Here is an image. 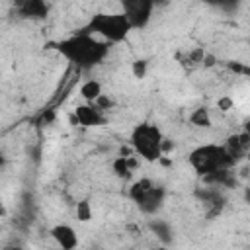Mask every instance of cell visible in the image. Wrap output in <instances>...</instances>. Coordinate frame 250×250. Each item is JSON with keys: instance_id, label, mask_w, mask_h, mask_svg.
Here are the masks:
<instances>
[{"instance_id": "obj_1", "label": "cell", "mask_w": 250, "mask_h": 250, "mask_svg": "<svg viewBox=\"0 0 250 250\" xmlns=\"http://www.w3.org/2000/svg\"><path fill=\"white\" fill-rule=\"evenodd\" d=\"M57 49L66 61H70L78 68H92L105 59L109 45L105 41L96 39L92 33L82 31L59 41Z\"/></svg>"}, {"instance_id": "obj_2", "label": "cell", "mask_w": 250, "mask_h": 250, "mask_svg": "<svg viewBox=\"0 0 250 250\" xmlns=\"http://www.w3.org/2000/svg\"><path fill=\"white\" fill-rule=\"evenodd\" d=\"M189 166L199 176H211L215 172L227 170L232 164V158L227 154L225 146L219 145H201L193 148L188 156Z\"/></svg>"}, {"instance_id": "obj_3", "label": "cell", "mask_w": 250, "mask_h": 250, "mask_svg": "<svg viewBox=\"0 0 250 250\" xmlns=\"http://www.w3.org/2000/svg\"><path fill=\"white\" fill-rule=\"evenodd\" d=\"M162 139H164V135L156 125L141 123L131 133V148H133L135 156H139L146 162H158V158L162 156V152H160Z\"/></svg>"}, {"instance_id": "obj_4", "label": "cell", "mask_w": 250, "mask_h": 250, "mask_svg": "<svg viewBox=\"0 0 250 250\" xmlns=\"http://www.w3.org/2000/svg\"><path fill=\"white\" fill-rule=\"evenodd\" d=\"M90 31L102 35L105 39V43L109 45V43L123 41L129 35L131 25H129L127 18L123 16V12H119V14H98L90 21Z\"/></svg>"}, {"instance_id": "obj_5", "label": "cell", "mask_w": 250, "mask_h": 250, "mask_svg": "<svg viewBox=\"0 0 250 250\" xmlns=\"http://www.w3.org/2000/svg\"><path fill=\"white\" fill-rule=\"evenodd\" d=\"M152 8H154V4L152 2H146V0H131V2H125L123 4V16L127 18L131 29L145 27L148 23V20H150Z\"/></svg>"}, {"instance_id": "obj_6", "label": "cell", "mask_w": 250, "mask_h": 250, "mask_svg": "<svg viewBox=\"0 0 250 250\" xmlns=\"http://www.w3.org/2000/svg\"><path fill=\"white\" fill-rule=\"evenodd\" d=\"M72 123L82 127H100L105 123V115L94 104H78L72 113Z\"/></svg>"}, {"instance_id": "obj_7", "label": "cell", "mask_w": 250, "mask_h": 250, "mask_svg": "<svg viewBox=\"0 0 250 250\" xmlns=\"http://www.w3.org/2000/svg\"><path fill=\"white\" fill-rule=\"evenodd\" d=\"M51 236L61 250H74L78 246V234L70 225H55L51 229Z\"/></svg>"}, {"instance_id": "obj_8", "label": "cell", "mask_w": 250, "mask_h": 250, "mask_svg": "<svg viewBox=\"0 0 250 250\" xmlns=\"http://www.w3.org/2000/svg\"><path fill=\"white\" fill-rule=\"evenodd\" d=\"M162 201H164V189L154 186L137 205H139V209H141L145 215H154V213L162 207Z\"/></svg>"}, {"instance_id": "obj_9", "label": "cell", "mask_w": 250, "mask_h": 250, "mask_svg": "<svg viewBox=\"0 0 250 250\" xmlns=\"http://www.w3.org/2000/svg\"><path fill=\"white\" fill-rule=\"evenodd\" d=\"M137 156L133 154V156H117V158H113V162H111V170H113V174L119 178V180H129L131 176H133V172H135V168H137Z\"/></svg>"}, {"instance_id": "obj_10", "label": "cell", "mask_w": 250, "mask_h": 250, "mask_svg": "<svg viewBox=\"0 0 250 250\" xmlns=\"http://www.w3.org/2000/svg\"><path fill=\"white\" fill-rule=\"evenodd\" d=\"M20 12L25 18H45L47 12H49V6L43 0H25L20 6Z\"/></svg>"}, {"instance_id": "obj_11", "label": "cell", "mask_w": 250, "mask_h": 250, "mask_svg": "<svg viewBox=\"0 0 250 250\" xmlns=\"http://www.w3.org/2000/svg\"><path fill=\"white\" fill-rule=\"evenodd\" d=\"M152 188H154V182H152L150 178H139V180H135V182L131 184V188H129V197H131L135 203H139Z\"/></svg>"}, {"instance_id": "obj_12", "label": "cell", "mask_w": 250, "mask_h": 250, "mask_svg": "<svg viewBox=\"0 0 250 250\" xmlns=\"http://www.w3.org/2000/svg\"><path fill=\"white\" fill-rule=\"evenodd\" d=\"M102 94H104L102 92V84L98 80H94V78L82 82V86H80V96L84 98L86 104H94Z\"/></svg>"}, {"instance_id": "obj_13", "label": "cell", "mask_w": 250, "mask_h": 250, "mask_svg": "<svg viewBox=\"0 0 250 250\" xmlns=\"http://www.w3.org/2000/svg\"><path fill=\"white\" fill-rule=\"evenodd\" d=\"M189 123L195 125V127H203V129L211 127V113H209V109L207 107L193 109L191 115H189Z\"/></svg>"}, {"instance_id": "obj_14", "label": "cell", "mask_w": 250, "mask_h": 250, "mask_svg": "<svg viewBox=\"0 0 250 250\" xmlns=\"http://www.w3.org/2000/svg\"><path fill=\"white\" fill-rule=\"evenodd\" d=\"M76 219L80 223H88L92 219V203H90V199H80L76 203Z\"/></svg>"}, {"instance_id": "obj_15", "label": "cell", "mask_w": 250, "mask_h": 250, "mask_svg": "<svg viewBox=\"0 0 250 250\" xmlns=\"http://www.w3.org/2000/svg\"><path fill=\"white\" fill-rule=\"evenodd\" d=\"M131 72H133L135 78L143 80V78L146 76V72H148V62H146L145 59H137V61H133V64H131Z\"/></svg>"}, {"instance_id": "obj_16", "label": "cell", "mask_w": 250, "mask_h": 250, "mask_svg": "<svg viewBox=\"0 0 250 250\" xmlns=\"http://www.w3.org/2000/svg\"><path fill=\"white\" fill-rule=\"evenodd\" d=\"M94 105L104 113V111H107V109H111V107H113V100H111V98H107L105 94H102V96L94 102Z\"/></svg>"}, {"instance_id": "obj_17", "label": "cell", "mask_w": 250, "mask_h": 250, "mask_svg": "<svg viewBox=\"0 0 250 250\" xmlns=\"http://www.w3.org/2000/svg\"><path fill=\"white\" fill-rule=\"evenodd\" d=\"M217 107H219V111H230L232 107H234V102H232V98L230 96H223V98H219L217 100Z\"/></svg>"}, {"instance_id": "obj_18", "label": "cell", "mask_w": 250, "mask_h": 250, "mask_svg": "<svg viewBox=\"0 0 250 250\" xmlns=\"http://www.w3.org/2000/svg\"><path fill=\"white\" fill-rule=\"evenodd\" d=\"M201 64H203L205 68H211V66L215 64V57H213V55H203V59H201Z\"/></svg>"}, {"instance_id": "obj_19", "label": "cell", "mask_w": 250, "mask_h": 250, "mask_svg": "<svg viewBox=\"0 0 250 250\" xmlns=\"http://www.w3.org/2000/svg\"><path fill=\"white\" fill-rule=\"evenodd\" d=\"M6 215V209H4V205H2V201H0V217H4Z\"/></svg>"}, {"instance_id": "obj_20", "label": "cell", "mask_w": 250, "mask_h": 250, "mask_svg": "<svg viewBox=\"0 0 250 250\" xmlns=\"http://www.w3.org/2000/svg\"><path fill=\"white\" fill-rule=\"evenodd\" d=\"M2 166H4V154L0 152V168H2Z\"/></svg>"}, {"instance_id": "obj_21", "label": "cell", "mask_w": 250, "mask_h": 250, "mask_svg": "<svg viewBox=\"0 0 250 250\" xmlns=\"http://www.w3.org/2000/svg\"><path fill=\"white\" fill-rule=\"evenodd\" d=\"M158 250H166V248H158Z\"/></svg>"}]
</instances>
